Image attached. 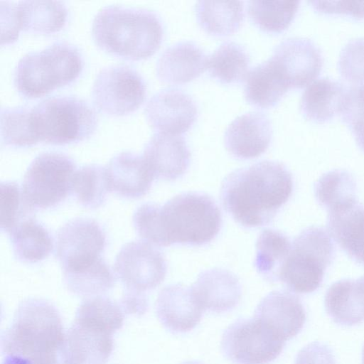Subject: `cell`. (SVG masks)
Returning <instances> with one entry per match:
<instances>
[{
  "label": "cell",
  "mask_w": 364,
  "mask_h": 364,
  "mask_svg": "<svg viewBox=\"0 0 364 364\" xmlns=\"http://www.w3.org/2000/svg\"><path fill=\"white\" fill-rule=\"evenodd\" d=\"M328 315L336 323L353 326L364 321V290L358 279L334 282L325 295Z\"/></svg>",
  "instance_id": "484cf974"
},
{
  "label": "cell",
  "mask_w": 364,
  "mask_h": 364,
  "mask_svg": "<svg viewBox=\"0 0 364 364\" xmlns=\"http://www.w3.org/2000/svg\"><path fill=\"white\" fill-rule=\"evenodd\" d=\"M291 243L282 232L273 229L264 230L256 242L255 267L265 279L279 281L281 268L287 259Z\"/></svg>",
  "instance_id": "f546056e"
},
{
  "label": "cell",
  "mask_w": 364,
  "mask_h": 364,
  "mask_svg": "<svg viewBox=\"0 0 364 364\" xmlns=\"http://www.w3.org/2000/svg\"><path fill=\"white\" fill-rule=\"evenodd\" d=\"M362 364H364V346H363V353H362Z\"/></svg>",
  "instance_id": "f6af8a7d"
},
{
  "label": "cell",
  "mask_w": 364,
  "mask_h": 364,
  "mask_svg": "<svg viewBox=\"0 0 364 364\" xmlns=\"http://www.w3.org/2000/svg\"><path fill=\"white\" fill-rule=\"evenodd\" d=\"M63 281L73 294L90 298L102 296L115 284V277L106 262L101 257L84 268L63 272Z\"/></svg>",
  "instance_id": "d6a6232c"
},
{
  "label": "cell",
  "mask_w": 364,
  "mask_h": 364,
  "mask_svg": "<svg viewBox=\"0 0 364 364\" xmlns=\"http://www.w3.org/2000/svg\"><path fill=\"white\" fill-rule=\"evenodd\" d=\"M293 188L292 175L283 164L262 161L228 174L221 184L220 199L237 223L256 228L274 219Z\"/></svg>",
  "instance_id": "7a4b0ae2"
},
{
  "label": "cell",
  "mask_w": 364,
  "mask_h": 364,
  "mask_svg": "<svg viewBox=\"0 0 364 364\" xmlns=\"http://www.w3.org/2000/svg\"><path fill=\"white\" fill-rule=\"evenodd\" d=\"M191 289L204 310L216 313L234 309L242 294L239 279L233 273L218 268L202 272Z\"/></svg>",
  "instance_id": "7402d4cb"
},
{
  "label": "cell",
  "mask_w": 364,
  "mask_h": 364,
  "mask_svg": "<svg viewBox=\"0 0 364 364\" xmlns=\"http://www.w3.org/2000/svg\"><path fill=\"white\" fill-rule=\"evenodd\" d=\"M92 35L102 50L139 60L151 56L159 49L163 26L159 17L150 10L107 6L96 14Z\"/></svg>",
  "instance_id": "277c9868"
},
{
  "label": "cell",
  "mask_w": 364,
  "mask_h": 364,
  "mask_svg": "<svg viewBox=\"0 0 364 364\" xmlns=\"http://www.w3.org/2000/svg\"><path fill=\"white\" fill-rule=\"evenodd\" d=\"M253 316L285 342L296 336L306 321L305 309L299 298L284 290L271 291L264 297Z\"/></svg>",
  "instance_id": "2e32d148"
},
{
  "label": "cell",
  "mask_w": 364,
  "mask_h": 364,
  "mask_svg": "<svg viewBox=\"0 0 364 364\" xmlns=\"http://www.w3.org/2000/svg\"><path fill=\"white\" fill-rule=\"evenodd\" d=\"M1 340L2 364H73L60 312L44 299L21 301Z\"/></svg>",
  "instance_id": "3957f363"
},
{
  "label": "cell",
  "mask_w": 364,
  "mask_h": 364,
  "mask_svg": "<svg viewBox=\"0 0 364 364\" xmlns=\"http://www.w3.org/2000/svg\"><path fill=\"white\" fill-rule=\"evenodd\" d=\"M106 235L91 219L72 220L58 231L55 255L63 272L77 270L101 258Z\"/></svg>",
  "instance_id": "4fadbf2b"
},
{
  "label": "cell",
  "mask_w": 364,
  "mask_h": 364,
  "mask_svg": "<svg viewBox=\"0 0 364 364\" xmlns=\"http://www.w3.org/2000/svg\"><path fill=\"white\" fill-rule=\"evenodd\" d=\"M270 58L289 88H302L311 83L323 66L321 50L306 38L284 39L275 47Z\"/></svg>",
  "instance_id": "5bb4252c"
},
{
  "label": "cell",
  "mask_w": 364,
  "mask_h": 364,
  "mask_svg": "<svg viewBox=\"0 0 364 364\" xmlns=\"http://www.w3.org/2000/svg\"><path fill=\"white\" fill-rule=\"evenodd\" d=\"M9 234L14 254L22 262L42 261L53 250V240L50 232L33 218L22 221Z\"/></svg>",
  "instance_id": "83f0119b"
},
{
  "label": "cell",
  "mask_w": 364,
  "mask_h": 364,
  "mask_svg": "<svg viewBox=\"0 0 364 364\" xmlns=\"http://www.w3.org/2000/svg\"><path fill=\"white\" fill-rule=\"evenodd\" d=\"M341 115L364 151V84L347 90Z\"/></svg>",
  "instance_id": "74e56055"
},
{
  "label": "cell",
  "mask_w": 364,
  "mask_h": 364,
  "mask_svg": "<svg viewBox=\"0 0 364 364\" xmlns=\"http://www.w3.org/2000/svg\"><path fill=\"white\" fill-rule=\"evenodd\" d=\"M96 107L114 117L137 109L146 96L145 82L139 73L126 65H112L100 70L92 85Z\"/></svg>",
  "instance_id": "8fae6325"
},
{
  "label": "cell",
  "mask_w": 364,
  "mask_h": 364,
  "mask_svg": "<svg viewBox=\"0 0 364 364\" xmlns=\"http://www.w3.org/2000/svg\"><path fill=\"white\" fill-rule=\"evenodd\" d=\"M245 80V98L257 108L274 106L289 89L271 58L254 67Z\"/></svg>",
  "instance_id": "d4e9b609"
},
{
  "label": "cell",
  "mask_w": 364,
  "mask_h": 364,
  "mask_svg": "<svg viewBox=\"0 0 364 364\" xmlns=\"http://www.w3.org/2000/svg\"><path fill=\"white\" fill-rule=\"evenodd\" d=\"M314 193L318 203L328 212L358 202L355 179L344 170L323 173L315 183Z\"/></svg>",
  "instance_id": "4dcf8cb0"
},
{
  "label": "cell",
  "mask_w": 364,
  "mask_h": 364,
  "mask_svg": "<svg viewBox=\"0 0 364 364\" xmlns=\"http://www.w3.org/2000/svg\"><path fill=\"white\" fill-rule=\"evenodd\" d=\"M14 12L20 31L50 34L61 30L67 21L68 10L57 1H21L14 2Z\"/></svg>",
  "instance_id": "4316f807"
},
{
  "label": "cell",
  "mask_w": 364,
  "mask_h": 364,
  "mask_svg": "<svg viewBox=\"0 0 364 364\" xmlns=\"http://www.w3.org/2000/svg\"><path fill=\"white\" fill-rule=\"evenodd\" d=\"M1 11V44L8 45L18 39L21 31L15 16L14 2L0 1Z\"/></svg>",
  "instance_id": "b9f144b4"
},
{
  "label": "cell",
  "mask_w": 364,
  "mask_h": 364,
  "mask_svg": "<svg viewBox=\"0 0 364 364\" xmlns=\"http://www.w3.org/2000/svg\"><path fill=\"white\" fill-rule=\"evenodd\" d=\"M145 117L157 132L181 135L194 124L198 108L190 95L177 89H164L147 102Z\"/></svg>",
  "instance_id": "9a60e30c"
},
{
  "label": "cell",
  "mask_w": 364,
  "mask_h": 364,
  "mask_svg": "<svg viewBox=\"0 0 364 364\" xmlns=\"http://www.w3.org/2000/svg\"><path fill=\"white\" fill-rule=\"evenodd\" d=\"M358 282L361 284L363 289H364V275L358 279Z\"/></svg>",
  "instance_id": "7bdbcfd3"
},
{
  "label": "cell",
  "mask_w": 364,
  "mask_h": 364,
  "mask_svg": "<svg viewBox=\"0 0 364 364\" xmlns=\"http://www.w3.org/2000/svg\"><path fill=\"white\" fill-rule=\"evenodd\" d=\"M1 229L9 233L22 221L33 218L36 210L26 200L22 189L15 182H1Z\"/></svg>",
  "instance_id": "8d00e7d4"
},
{
  "label": "cell",
  "mask_w": 364,
  "mask_h": 364,
  "mask_svg": "<svg viewBox=\"0 0 364 364\" xmlns=\"http://www.w3.org/2000/svg\"><path fill=\"white\" fill-rule=\"evenodd\" d=\"M285 341L255 318H241L223 332L220 349L234 364H268L282 352Z\"/></svg>",
  "instance_id": "30bf717a"
},
{
  "label": "cell",
  "mask_w": 364,
  "mask_h": 364,
  "mask_svg": "<svg viewBox=\"0 0 364 364\" xmlns=\"http://www.w3.org/2000/svg\"><path fill=\"white\" fill-rule=\"evenodd\" d=\"M294 364H336L331 350L319 342L311 343L296 355Z\"/></svg>",
  "instance_id": "60d3db41"
},
{
  "label": "cell",
  "mask_w": 364,
  "mask_h": 364,
  "mask_svg": "<svg viewBox=\"0 0 364 364\" xmlns=\"http://www.w3.org/2000/svg\"><path fill=\"white\" fill-rule=\"evenodd\" d=\"M71 191L84 207L92 209L101 206L109 192L105 167L92 164L77 170L73 176Z\"/></svg>",
  "instance_id": "d590c367"
},
{
  "label": "cell",
  "mask_w": 364,
  "mask_h": 364,
  "mask_svg": "<svg viewBox=\"0 0 364 364\" xmlns=\"http://www.w3.org/2000/svg\"><path fill=\"white\" fill-rule=\"evenodd\" d=\"M338 68L346 80L353 83L364 81V38L350 40L342 48Z\"/></svg>",
  "instance_id": "f35d334b"
},
{
  "label": "cell",
  "mask_w": 364,
  "mask_h": 364,
  "mask_svg": "<svg viewBox=\"0 0 364 364\" xmlns=\"http://www.w3.org/2000/svg\"><path fill=\"white\" fill-rule=\"evenodd\" d=\"M195 11L200 26L216 36H226L236 32L245 17L242 1H199Z\"/></svg>",
  "instance_id": "f1b7e54d"
},
{
  "label": "cell",
  "mask_w": 364,
  "mask_h": 364,
  "mask_svg": "<svg viewBox=\"0 0 364 364\" xmlns=\"http://www.w3.org/2000/svg\"><path fill=\"white\" fill-rule=\"evenodd\" d=\"M330 236L355 262L364 266V206L358 202L328 211Z\"/></svg>",
  "instance_id": "603a6c76"
},
{
  "label": "cell",
  "mask_w": 364,
  "mask_h": 364,
  "mask_svg": "<svg viewBox=\"0 0 364 364\" xmlns=\"http://www.w3.org/2000/svg\"><path fill=\"white\" fill-rule=\"evenodd\" d=\"M124 316L121 304L108 297L85 299L66 332L73 364H105L114 350L113 336L122 328Z\"/></svg>",
  "instance_id": "5b68a950"
},
{
  "label": "cell",
  "mask_w": 364,
  "mask_h": 364,
  "mask_svg": "<svg viewBox=\"0 0 364 364\" xmlns=\"http://www.w3.org/2000/svg\"><path fill=\"white\" fill-rule=\"evenodd\" d=\"M299 1H250L248 14L252 22L268 33H280L287 29L294 18Z\"/></svg>",
  "instance_id": "836d02e7"
},
{
  "label": "cell",
  "mask_w": 364,
  "mask_h": 364,
  "mask_svg": "<svg viewBox=\"0 0 364 364\" xmlns=\"http://www.w3.org/2000/svg\"><path fill=\"white\" fill-rule=\"evenodd\" d=\"M246 50L233 41L223 43L208 58L210 75L223 84H233L245 79L250 65Z\"/></svg>",
  "instance_id": "1f68e13d"
},
{
  "label": "cell",
  "mask_w": 364,
  "mask_h": 364,
  "mask_svg": "<svg viewBox=\"0 0 364 364\" xmlns=\"http://www.w3.org/2000/svg\"><path fill=\"white\" fill-rule=\"evenodd\" d=\"M347 89L328 77H321L304 91L300 109L304 117L313 122H325L341 114Z\"/></svg>",
  "instance_id": "cb8c5ba5"
},
{
  "label": "cell",
  "mask_w": 364,
  "mask_h": 364,
  "mask_svg": "<svg viewBox=\"0 0 364 364\" xmlns=\"http://www.w3.org/2000/svg\"><path fill=\"white\" fill-rule=\"evenodd\" d=\"M39 141L63 145L83 141L95 131L97 117L85 100L73 96L44 100L31 108Z\"/></svg>",
  "instance_id": "ba28073f"
},
{
  "label": "cell",
  "mask_w": 364,
  "mask_h": 364,
  "mask_svg": "<svg viewBox=\"0 0 364 364\" xmlns=\"http://www.w3.org/2000/svg\"><path fill=\"white\" fill-rule=\"evenodd\" d=\"M142 156L155 177L173 181L186 173L191 151L182 135L156 132L145 145Z\"/></svg>",
  "instance_id": "d6986e66"
},
{
  "label": "cell",
  "mask_w": 364,
  "mask_h": 364,
  "mask_svg": "<svg viewBox=\"0 0 364 364\" xmlns=\"http://www.w3.org/2000/svg\"><path fill=\"white\" fill-rule=\"evenodd\" d=\"M335 254L328 231L321 227H308L291 243L279 280L293 292L311 293L322 284L325 271L333 262Z\"/></svg>",
  "instance_id": "52a82bcc"
},
{
  "label": "cell",
  "mask_w": 364,
  "mask_h": 364,
  "mask_svg": "<svg viewBox=\"0 0 364 364\" xmlns=\"http://www.w3.org/2000/svg\"><path fill=\"white\" fill-rule=\"evenodd\" d=\"M314 10L327 14H346L356 18H364V1H311Z\"/></svg>",
  "instance_id": "ab89813d"
},
{
  "label": "cell",
  "mask_w": 364,
  "mask_h": 364,
  "mask_svg": "<svg viewBox=\"0 0 364 364\" xmlns=\"http://www.w3.org/2000/svg\"><path fill=\"white\" fill-rule=\"evenodd\" d=\"M272 137L269 119L262 112H250L237 117L229 124L224 143L228 151L234 157L250 159L266 151Z\"/></svg>",
  "instance_id": "e0dca14e"
},
{
  "label": "cell",
  "mask_w": 364,
  "mask_h": 364,
  "mask_svg": "<svg viewBox=\"0 0 364 364\" xmlns=\"http://www.w3.org/2000/svg\"><path fill=\"white\" fill-rule=\"evenodd\" d=\"M75 164L68 156L46 152L30 164L23 178L22 192L35 210L58 205L71 192Z\"/></svg>",
  "instance_id": "9c48e42d"
},
{
  "label": "cell",
  "mask_w": 364,
  "mask_h": 364,
  "mask_svg": "<svg viewBox=\"0 0 364 364\" xmlns=\"http://www.w3.org/2000/svg\"><path fill=\"white\" fill-rule=\"evenodd\" d=\"M105 171L109 191L132 199L146 195L155 177L143 156L132 152L112 157Z\"/></svg>",
  "instance_id": "ffe728a7"
},
{
  "label": "cell",
  "mask_w": 364,
  "mask_h": 364,
  "mask_svg": "<svg viewBox=\"0 0 364 364\" xmlns=\"http://www.w3.org/2000/svg\"><path fill=\"white\" fill-rule=\"evenodd\" d=\"M132 220L141 238L159 247L206 245L217 236L222 225L215 202L205 194L195 192L179 194L162 206L142 204L135 210Z\"/></svg>",
  "instance_id": "6da1fadb"
},
{
  "label": "cell",
  "mask_w": 364,
  "mask_h": 364,
  "mask_svg": "<svg viewBox=\"0 0 364 364\" xmlns=\"http://www.w3.org/2000/svg\"><path fill=\"white\" fill-rule=\"evenodd\" d=\"M181 364H203V363L198 362V361H186Z\"/></svg>",
  "instance_id": "ee69618b"
},
{
  "label": "cell",
  "mask_w": 364,
  "mask_h": 364,
  "mask_svg": "<svg viewBox=\"0 0 364 364\" xmlns=\"http://www.w3.org/2000/svg\"><path fill=\"white\" fill-rule=\"evenodd\" d=\"M208 58L196 43L184 41L167 48L156 62L159 80L166 84L181 85L198 77L208 68Z\"/></svg>",
  "instance_id": "44dd1931"
},
{
  "label": "cell",
  "mask_w": 364,
  "mask_h": 364,
  "mask_svg": "<svg viewBox=\"0 0 364 364\" xmlns=\"http://www.w3.org/2000/svg\"><path fill=\"white\" fill-rule=\"evenodd\" d=\"M155 307L161 323L173 333L193 329L205 311L197 302L191 287L181 284L164 287L158 294Z\"/></svg>",
  "instance_id": "ac0fdd59"
},
{
  "label": "cell",
  "mask_w": 364,
  "mask_h": 364,
  "mask_svg": "<svg viewBox=\"0 0 364 364\" xmlns=\"http://www.w3.org/2000/svg\"><path fill=\"white\" fill-rule=\"evenodd\" d=\"M114 269L124 291L146 294L164 281L167 267L162 254L150 243L133 241L122 246Z\"/></svg>",
  "instance_id": "7c38bea8"
},
{
  "label": "cell",
  "mask_w": 364,
  "mask_h": 364,
  "mask_svg": "<svg viewBox=\"0 0 364 364\" xmlns=\"http://www.w3.org/2000/svg\"><path fill=\"white\" fill-rule=\"evenodd\" d=\"M83 60L79 50L66 42L23 55L14 70V85L22 96L37 98L74 81Z\"/></svg>",
  "instance_id": "8992f818"
},
{
  "label": "cell",
  "mask_w": 364,
  "mask_h": 364,
  "mask_svg": "<svg viewBox=\"0 0 364 364\" xmlns=\"http://www.w3.org/2000/svg\"><path fill=\"white\" fill-rule=\"evenodd\" d=\"M1 136L2 144L16 148L28 147L39 142L33 125L31 108L2 107Z\"/></svg>",
  "instance_id": "e575fe53"
}]
</instances>
